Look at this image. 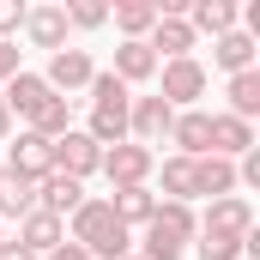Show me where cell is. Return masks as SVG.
Returning <instances> with one entry per match:
<instances>
[{
    "mask_svg": "<svg viewBox=\"0 0 260 260\" xmlns=\"http://www.w3.org/2000/svg\"><path fill=\"white\" fill-rule=\"evenodd\" d=\"M67 242H79L91 260H127L133 254V230L115 224V212H109L103 194H85V206L67 218Z\"/></svg>",
    "mask_w": 260,
    "mask_h": 260,
    "instance_id": "1",
    "label": "cell"
},
{
    "mask_svg": "<svg viewBox=\"0 0 260 260\" xmlns=\"http://www.w3.org/2000/svg\"><path fill=\"white\" fill-rule=\"evenodd\" d=\"M194 236H200L194 206H182V200H157V212H151V224L139 230L133 254H139V260H182L188 248H194Z\"/></svg>",
    "mask_w": 260,
    "mask_h": 260,
    "instance_id": "2",
    "label": "cell"
},
{
    "mask_svg": "<svg viewBox=\"0 0 260 260\" xmlns=\"http://www.w3.org/2000/svg\"><path fill=\"white\" fill-rule=\"evenodd\" d=\"M157 97L182 115V109H200V97H206V67L200 61H164L157 67Z\"/></svg>",
    "mask_w": 260,
    "mask_h": 260,
    "instance_id": "3",
    "label": "cell"
},
{
    "mask_svg": "<svg viewBox=\"0 0 260 260\" xmlns=\"http://www.w3.org/2000/svg\"><path fill=\"white\" fill-rule=\"evenodd\" d=\"M151 170H157V151H145V145H109L103 151V176H109V188H151Z\"/></svg>",
    "mask_w": 260,
    "mask_h": 260,
    "instance_id": "4",
    "label": "cell"
},
{
    "mask_svg": "<svg viewBox=\"0 0 260 260\" xmlns=\"http://www.w3.org/2000/svg\"><path fill=\"white\" fill-rule=\"evenodd\" d=\"M97 170H103V145H97L85 127H73V133H61V139H55V176L91 182Z\"/></svg>",
    "mask_w": 260,
    "mask_h": 260,
    "instance_id": "5",
    "label": "cell"
},
{
    "mask_svg": "<svg viewBox=\"0 0 260 260\" xmlns=\"http://www.w3.org/2000/svg\"><path fill=\"white\" fill-rule=\"evenodd\" d=\"M170 121H176V109H170L157 91H151V97H133V103H127V139H133V145H145V151L170 139Z\"/></svg>",
    "mask_w": 260,
    "mask_h": 260,
    "instance_id": "6",
    "label": "cell"
},
{
    "mask_svg": "<svg viewBox=\"0 0 260 260\" xmlns=\"http://www.w3.org/2000/svg\"><path fill=\"white\" fill-rule=\"evenodd\" d=\"M6 170H12L18 182H30V188H37L43 176H55V139H43V133L24 127L18 139H12V151H6Z\"/></svg>",
    "mask_w": 260,
    "mask_h": 260,
    "instance_id": "7",
    "label": "cell"
},
{
    "mask_svg": "<svg viewBox=\"0 0 260 260\" xmlns=\"http://www.w3.org/2000/svg\"><path fill=\"white\" fill-rule=\"evenodd\" d=\"M91 73H97V61H91L85 49H73V43H67V49H55V55H49L43 85H49L55 97H73V91H85V85H91Z\"/></svg>",
    "mask_w": 260,
    "mask_h": 260,
    "instance_id": "8",
    "label": "cell"
},
{
    "mask_svg": "<svg viewBox=\"0 0 260 260\" xmlns=\"http://www.w3.org/2000/svg\"><path fill=\"white\" fill-rule=\"evenodd\" d=\"M49 97H55V91H49V85H43V73H30V67H24V73H12V79L0 85V103H6V109H12V121H24V127L43 115V103H49Z\"/></svg>",
    "mask_w": 260,
    "mask_h": 260,
    "instance_id": "9",
    "label": "cell"
},
{
    "mask_svg": "<svg viewBox=\"0 0 260 260\" xmlns=\"http://www.w3.org/2000/svg\"><path fill=\"white\" fill-rule=\"evenodd\" d=\"M200 230L212 236H254V206L242 194H224V200H206V212H194Z\"/></svg>",
    "mask_w": 260,
    "mask_h": 260,
    "instance_id": "10",
    "label": "cell"
},
{
    "mask_svg": "<svg viewBox=\"0 0 260 260\" xmlns=\"http://www.w3.org/2000/svg\"><path fill=\"white\" fill-rule=\"evenodd\" d=\"M212 67L224 73V79H236V73H254L260 67V43L236 24V30H224L218 43H212Z\"/></svg>",
    "mask_w": 260,
    "mask_h": 260,
    "instance_id": "11",
    "label": "cell"
},
{
    "mask_svg": "<svg viewBox=\"0 0 260 260\" xmlns=\"http://www.w3.org/2000/svg\"><path fill=\"white\" fill-rule=\"evenodd\" d=\"M170 145H176V157H212V115L206 109H182L170 121Z\"/></svg>",
    "mask_w": 260,
    "mask_h": 260,
    "instance_id": "12",
    "label": "cell"
},
{
    "mask_svg": "<svg viewBox=\"0 0 260 260\" xmlns=\"http://www.w3.org/2000/svg\"><path fill=\"white\" fill-rule=\"evenodd\" d=\"M85 206V182H73V176H43L37 182V212H49V218H73Z\"/></svg>",
    "mask_w": 260,
    "mask_h": 260,
    "instance_id": "13",
    "label": "cell"
},
{
    "mask_svg": "<svg viewBox=\"0 0 260 260\" xmlns=\"http://www.w3.org/2000/svg\"><path fill=\"white\" fill-rule=\"evenodd\" d=\"M12 242H18V248H24V254H55V248H61L67 242V224L61 218H49V212H30V218H18V236H12Z\"/></svg>",
    "mask_w": 260,
    "mask_h": 260,
    "instance_id": "14",
    "label": "cell"
},
{
    "mask_svg": "<svg viewBox=\"0 0 260 260\" xmlns=\"http://www.w3.org/2000/svg\"><path fill=\"white\" fill-rule=\"evenodd\" d=\"M24 37H30V49H67V6H30L24 12Z\"/></svg>",
    "mask_w": 260,
    "mask_h": 260,
    "instance_id": "15",
    "label": "cell"
},
{
    "mask_svg": "<svg viewBox=\"0 0 260 260\" xmlns=\"http://www.w3.org/2000/svg\"><path fill=\"white\" fill-rule=\"evenodd\" d=\"M254 145H260V139H254V121H236V115H224V109L212 115V157H230V164H236V157L254 151Z\"/></svg>",
    "mask_w": 260,
    "mask_h": 260,
    "instance_id": "16",
    "label": "cell"
},
{
    "mask_svg": "<svg viewBox=\"0 0 260 260\" xmlns=\"http://www.w3.org/2000/svg\"><path fill=\"white\" fill-rule=\"evenodd\" d=\"M188 30L218 43L224 30H236V0H188Z\"/></svg>",
    "mask_w": 260,
    "mask_h": 260,
    "instance_id": "17",
    "label": "cell"
},
{
    "mask_svg": "<svg viewBox=\"0 0 260 260\" xmlns=\"http://www.w3.org/2000/svg\"><path fill=\"white\" fill-rule=\"evenodd\" d=\"M236 194V164L230 157H194V200H224Z\"/></svg>",
    "mask_w": 260,
    "mask_h": 260,
    "instance_id": "18",
    "label": "cell"
},
{
    "mask_svg": "<svg viewBox=\"0 0 260 260\" xmlns=\"http://www.w3.org/2000/svg\"><path fill=\"white\" fill-rule=\"evenodd\" d=\"M109 212H115L121 230H145L151 212H157V194H151V188H115V194H109Z\"/></svg>",
    "mask_w": 260,
    "mask_h": 260,
    "instance_id": "19",
    "label": "cell"
},
{
    "mask_svg": "<svg viewBox=\"0 0 260 260\" xmlns=\"http://www.w3.org/2000/svg\"><path fill=\"white\" fill-rule=\"evenodd\" d=\"M109 73H115V79H121V85H145V79H157V55H151V49H145V43H115V67H109Z\"/></svg>",
    "mask_w": 260,
    "mask_h": 260,
    "instance_id": "20",
    "label": "cell"
},
{
    "mask_svg": "<svg viewBox=\"0 0 260 260\" xmlns=\"http://www.w3.org/2000/svg\"><path fill=\"white\" fill-rule=\"evenodd\" d=\"M109 18H115L121 43H145V37H151V24H157V6H151V0H115V6H109Z\"/></svg>",
    "mask_w": 260,
    "mask_h": 260,
    "instance_id": "21",
    "label": "cell"
},
{
    "mask_svg": "<svg viewBox=\"0 0 260 260\" xmlns=\"http://www.w3.org/2000/svg\"><path fill=\"white\" fill-rule=\"evenodd\" d=\"M151 176L164 182V194H157V200H182V206H194V157H176V151H170Z\"/></svg>",
    "mask_w": 260,
    "mask_h": 260,
    "instance_id": "22",
    "label": "cell"
},
{
    "mask_svg": "<svg viewBox=\"0 0 260 260\" xmlns=\"http://www.w3.org/2000/svg\"><path fill=\"white\" fill-rule=\"evenodd\" d=\"M224 97H230V109H224V115H236V121H254V115H260V67H254V73H236V79H224Z\"/></svg>",
    "mask_w": 260,
    "mask_h": 260,
    "instance_id": "23",
    "label": "cell"
},
{
    "mask_svg": "<svg viewBox=\"0 0 260 260\" xmlns=\"http://www.w3.org/2000/svg\"><path fill=\"white\" fill-rule=\"evenodd\" d=\"M30 212H37V188L0 164V218H30Z\"/></svg>",
    "mask_w": 260,
    "mask_h": 260,
    "instance_id": "24",
    "label": "cell"
},
{
    "mask_svg": "<svg viewBox=\"0 0 260 260\" xmlns=\"http://www.w3.org/2000/svg\"><path fill=\"white\" fill-rule=\"evenodd\" d=\"M85 133H91L103 151H109V145H121V139H127V109H91Z\"/></svg>",
    "mask_w": 260,
    "mask_h": 260,
    "instance_id": "25",
    "label": "cell"
},
{
    "mask_svg": "<svg viewBox=\"0 0 260 260\" xmlns=\"http://www.w3.org/2000/svg\"><path fill=\"white\" fill-rule=\"evenodd\" d=\"M85 91H91V109H127V103H133V91L115 79V73H91Z\"/></svg>",
    "mask_w": 260,
    "mask_h": 260,
    "instance_id": "26",
    "label": "cell"
},
{
    "mask_svg": "<svg viewBox=\"0 0 260 260\" xmlns=\"http://www.w3.org/2000/svg\"><path fill=\"white\" fill-rule=\"evenodd\" d=\"M194 248H200V260H248V236H212V230H200Z\"/></svg>",
    "mask_w": 260,
    "mask_h": 260,
    "instance_id": "27",
    "label": "cell"
},
{
    "mask_svg": "<svg viewBox=\"0 0 260 260\" xmlns=\"http://www.w3.org/2000/svg\"><path fill=\"white\" fill-rule=\"evenodd\" d=\"M30 133H43V139H61V133H73V109H67V97H49V103H43V115L30 121Z\"/></svg>",
    "mask_w": 260,
    "mask_h": 260,
    "instance_id": "28",
    "label": "cell"
},
{
    "mask_svg": "<svg viewBox=\"0 0 260 260\" xmlns=\"http://www.w3.org/2000/svg\"><path fill=\"white\" fill-rule=\"evenodd\" d=\"M109 24V6L103 0H73L67 6V30H103Z\"/></svg>",
    "mask_w": 260,
    "mask_h": 260,
    "instance_id": "29",
    "label": "cell"
},
{
    "mask_svg": "<svg viewBox=\"0 0 260 260\" xmlns=\"http://www.w3.org/2000/svg\"><path fill=\"white\" fill-rule=\"evenodd\" d=\"M24 0H0V43H12V30H24Z\"/></svg>",
    "mask_w": 260,
    "mask_h": 260,
    "instance_id": "30",
    "label": "cell"
},
{
    "mask_svg": "<svg viewBox=\"0 0 260 260\" xmlns=\"http://www.w3.org/2000/svg\"><path fill=\"white\" fill-rule=\"evenodd\" d=\"M12 73H24V49H18V43H0V85H6Z\"/></svg>",
    "mask_w": 260,
    "mask_h": 260,
    "instance_id": "31",
    "label": "cell"
},
{
    "mask_svg": "<svg viewBox=\"0 0 260 260\" xmlns=\"http://www.w3.org/2000/svg\"><path fill=\"white\" fill-rule=\"evenodd\" d=\"M43 260H91V254H85V248H79V242H61V248H55V254H43Z\"/></svg>",
    "mask_w": 260,
    "mask_h": 260,
    "instance_id": "32",
    "label": "cell"
},
{
    "mask_svg": "<svg viewBox=\"0 0 260 260\" xmlns=\"http://www.w3.org/2000/svg\"><path fill=\"white\" fill-rule=\"evenodd\" d=\"M0 260H37V254H24V248H18V242L6 236V242H0Z\"/></svg>",
    "mask_w": 260,
    "mask_h": 260,
    "instance_id": "33",
    "label": "cell"
},
{
    "mask_svg": "<svg viewBox=\"0 0 260 260\" xmlns=\"http://www.w3.org/2000/svg\"><path fill=\"white\" fill-rule=\"evenodd\" d=\"M6 139H12V109L0 103V145H6Z\"/></svg>",
    "mask_w": 260,
    "mask_h": 260,
    "instance_id": "34",
    "label": "cell"
},
{
    "mask_svg": "<svg viewBox=\"0 0 260 260\" xmlns=\"http://www.w3.org/2000/svg\"><path fill=\"white\" fill-rule=\"evenodd\" d=\"M0 242H6V230H0Z\"/></svg>",
    "mask_w": 260,
    "mask_h": 260,
    "instance_id": "35",
    "label": "cell"
},
{
    "mask_svg": "<svg viewBox=\"0 0 260 260\" xmlns=\"http://www.w3.org/2000/svg\"><path fill=\"white\" fill-rule=\"evenodd\" d=\"M127 260H139V254H127Z\"/></svg>",
    "mask_w": 260,
    "mask_h": 260,
    "instance_id": "36",
    "label": "cell"
}]
</instances>
